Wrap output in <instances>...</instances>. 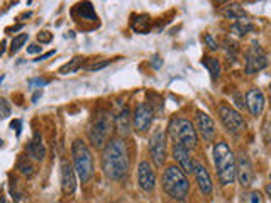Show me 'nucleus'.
Wrapping results in <instances>:
<instances>
[{
    "label": "nucleus",
    "instance_id": "obj_3",
    "mask_svg": "<svg viewBox=\"0 0 271 203\" xmlns=\"http://www.w3.org/2000/svg\"><path fill=\"white\" fill-rule=\"evenodd\" d=\"M163 190L173 200L185 202L190 193V183L187 174L178 166H168L163 173Z\"/></svg>",
    "mask_w": 271,
    "mask_h": 203
},
{
    "label": "nucleus",
    "instance_id": "obj_14",
    "mask_svg": "<svg viewBox=\"0 0 271 203\" xmlns=\"http://www.w3.org/2000/svg\"><path fill=\"white\" fill-rule=\"evenodd\" d=\"M246 105H248L251 115H261L263 109H265V95H263V92L259 88H251L246 93Z\"/></svg>",
    "mask_w": 271,
    "mask_h": 203
},
{
    "label": "nucleus",
    "instance_id": "obj_23",
    "mask_svg": "<svg viewBox=\"0 0 271 203\" xmlns=\"http://www.w3.org/2000/svg\"><path fill=\"white\" fill-rule=\"evenodd\" d=\"M252 29H254V27H252V24L249 22V20H246V19L237 20V22L234 24L232 27H231V31H232L236 36H244V34L251 33Z\"/></svg>",
    "mask_w": 271,
    "mask_h": 203
},
{
    "label": "nucleus",
    "instance_id": "obj_19",
    "mask_svg": "<svg viewBox=\"0 0 271 203\" xmlns=\"http://www.w3.org/2000/svg\"><path fill=\"white\" fill-rule=\"evenodd\" d=\"M27 152H29V156L36 161H42L46 156V148L44 144H42V139H41V134L36 132L33 141L29 142V146H27Z\"/></svg>",
    "mask_w": 271,
    "mask_h": 203
},
{
    "label": "nucleus",
    "instance_id": "obj_12",
    "mask_svg": "<svg viewBox=\"0 0 271 203\" xmlns=\"http://www.w3.org/2000/svg\"><path fill=\"white\" fill-rule=\"evenodd\" d=\"M59 183H61V191L65 195H73L77 190V176H75V168L66 161H61L59 168Z\"/></svg>",
    "mask_w": 271,
    "mask_h": 203
},
{
    "label": "nucleus",
    "instance_id": "obj_43",
    "mask_svg": "<svg viewBox=\"0 0 271 203\" xmlns=\"http://www.w3.org/2000/svg\"><path fill=\"white\" fill-rule=\"evenodd\" d=\"M270 93H271V85H270Z\"/></svg>",
    "mask_w": 271,
    "mask_h": 203
},
{
    "label": "nucleus",
    "instance_id": "obj_24",
    "mask_svg": "<svg viewBox=\"0 0 271 203\" xmlns=\"http://www.w3.org/2000/svg\"><path fill=\"white\" fill-rule=\"evenodd\" d=\"M202 63L207 66V70H209V73H210V76H212V80H217V78H219V74H220V65H219V61H217L215 58H203Z\"/></svg>",
    "mask_w": 271,
    "mask_h": 203
},
{
    "label": "nucleus",
    "instance_id": "obj_20",
    "mask_svg": "<svg viewBox=\"0 0 271 203\" xmlns=\"http://www.w3.org/2000/svg\"><path fill=\"white\" fill-rule=\"evenodd\" d=\"M73 12H80L81 19H87V20H97V14H95L94 7H92L90 2H83V3H78L75 7Z\"/></svg>",
    "mask_w": 271,
    "mask_h": 203
},
{
    "label": "nucleus",
    "instance_id": "obj_21",
    "mask_svg": "<svg viewBox=\"0 0 271 203\" xmlns=\"http://www.w3.org/2000/svg\"><path fill=\"white\" fill-rule=\"evenodd\" d=\"M224 17L226 19H231V20H241V19H246V12L242 10L241 5H237V3H231L229 7H227L226 10H224Z\"/></svg>",
    "mask_w": 271,
    "mask_h": 203
},
{
    "label": "nucleus",
    "instance_id": "obj_37",
    "mask_svg": "<svg viewBox=\"0 0 271 203\" xmlns=\"http://www.w3.org/2000/svg\"><path fill=\"white\" fill-rule=\"evenodd\" d=\"M10 127L12 129H16L17 134H20V120H12V124H10Z\"/></svg>",
    "mask_w": 271,
    "mask_h": 203
},
{
    "label": "nucleus",
    "instance_id": "obj_8",
    "mask_svg": "<svg viewBox=\"0 0 271 203\" xmlns=\"http://www.w3.org/2000/svg\"><path fill=\"white\" fill-rule=\"evenodd\" d=\"M268 66V58L258 44H252L246 51V73L254 74Z\"/></svg>",
    "mask_w": 271,
    "mask_h": 203
},
{
    "label": "nucleus",
    "instance_id": "obj_28",
    "mask_svg": "<svg viewBox=\"0 0 271 203\" xmlns=\"http://www.w3.org/2000/svg\"><path fill=\"white\" fill-rule=\"evenodd\" d=\"M10 115V105L7 103V100L0 98V120L5 119V117Z\"/></svg>",
    "mask_w": 271,
    "mask_h": 203
},
{
    "label": "nucleus",
    "instance_id": "obj_32",
    "mask_svg": "<svg viewBox=\"0 0 271 203\" xmlns=\"http://www.w3.org/2000/svg\"><path fill=\"white\" fill-rule=\"evenodd\" d=\"M249 203H261V193L259 191H252V193H249Z\"/></svg>",
    "mask_w": 271,
    "mask_h": 203
},
{
    "label": "nucleus",
    "instance_id": "obj_25",
    "mask_svg": "<svg viewBox=\"0 0 271 203\" xmlns=\"http://www.w3.org/2000/svg\"><path fill=\"white\" fill-rule=\"evenodd\" d=\"M17 169H19L20 173H22L24 176H27V178L34 176V166L31 165V161L26 158V156H22V158L19 159V163H17Z\"/></svg>",
    "mask_w": 271,
    "mask_h": 203
},
{
    "label": "nucleus",
    "instance_id": "obj_41",
    "mask_svg": "<svg viewBox=\"0 0 271 203\" xmlns=\"http://www.w3.org/2000/svg\"><path fill=\"white\" fill-rule=\"evenodd\" d=\"M39 97H41V92H38V93L34 95V97H33V102H36V100H38Z\"/></svg>",
    "mask_w": 271,
    "mask_h": 203
},
{
    "label": "nucleus",
    "instance_id": "obj_17",
    "mask_svg": "<svg viewBox=\"0 0 271 203\" xmlns=\"http://www.w3.org/2000/svg\"><path fill=\"white\" fill-rule=\"evenodd\" d=\"M173 158H174V161L178 163V168L183 171L185 174H187V173H194L195 163L192 161L190 154H188V151L185 148L174 146V148H173Z\"/></svg>",
    "mask_w": 271,
    "mask_h": 203
},
{
    "label": "nucleus",
    "instance_id": "obj_13",
    "mask_svg": "<svg viewBox=\"0 0 271 203\" xmlns=\"http://www.w3.org/2000/svg\"><path fill=\"white\" fill-rule=\"evenodd\" d=\"M236 169H237L236 180H239L241 186L248 188L249 185L252 183V166H251V161H249V158L246 154H242L236 161Z\"/></svg>",
    "mask_w": 271,
    "mask_h": 203
},
{
    "label": "nucleus",
    "instance_id": "obj_7",
    "mask_svg": "<svg viewBox=\"0 0 271 203\" xmlns=\"http://www.w3.org/2000/svg\"><path fill=\"white\" fill-rule=\"evenodd\" d=\"M219 115H220L222 124L226 126V129L231 130V132L239 134V132H244L246 130V120L237 110L231 109V107H227V105H220Z\"/></svg>",
    "mask_w": 271,
    "mask_h": 203
},
{
    "label": "nucleus",
    "instance_id": "obj_33",
    "mask_svg": "<svg viewBox=\"0 0 271 203\" xmlns=\"http://www.w3.org/2000/svg\"><path fill=\"white\" fill-rule=\"evenodd\" d=\"M109 63L110 61H102V63H97V65H87L85 68H87V70H90V71H95V70H102V68L107 66Z\"/></svg>",
    "mask_w": 271,
    "mask_h": 203
},
{
    "label": "nucleus",
    "instance_id": "obj_40",
    "mask_svg": "<svg viewBox=\"0 0 271 203\" xmlns=\"http://www.w3.org/2000/svg\"><path fill=\"white\" fill-rule=\"evenodd\" d=\"M0 203H9V202H7V198H5V195H3V193H0Z\"/></svg>",
    "mask_w": 271,
    "mask_h": 203
},
{
    "label": "nucleus",
    "instance_id": "obj_10",
    "mask_svg": "<svg viewBox=\"0 0 271 203\" xmlns=\"http://www.w3.org/2000/svg\"><path fill=\"white\" fill-rule=\"evenodd\" d=\"M137 183L142 191L153 193L156 188V173L148 161H141L137 168Z\"/></svg>",
    "mask_w": 271,
    "mask_h": 203
},
{
    "label": "nucleus",
    "instance_id": "obj_15",
    "mask_svg": "<svg viewBox=\"0 0 271 203\" xmlns=\"http://www.w3.org/2000/svg\"><path fill=\"white\" fill-rule=\"evenodd\" d=\"M197 129L203 137V141L210 142V141H213V137H215V124H213V120L210 119L209 113H205V112L197 113Z\"/></svg>",
    "mask_w": 271,
    "mask_h": 203
},
{
    "label": "nucleus",
    "instance_id": "obj_9",
    "mask_svg": "<svg viewBox=\"0 0 271 203\" xmlns=\"http://www.w3.org/2000/svg\"><path fill=\"white\" fill-rule=\"evenodd\" d=\"M149 152H151L153 163L158 168H161L166 161V141H165V132L163 130H156L151 135L149 141Z\"/></svg>",
    "mask_w": 271,
    "mask_h": 203
},
{
    "label": "nucleus",
    "instance_id": "obj_27",
    "mask_svg": "<svg viewBox=\"0 0 271 203\" xmlns=\"http://www.w3.org/2000/svg\"><path fill=\"white\" fill-rule=\"evenodd\" d=\"M27 37H29V34H19V36H16V37L12 39V42H10V53L14 55V53L19 51V49L27 42Z\"/></svg>",
    "mask_w": 271,
    "mask_h": 203
},
{
    "label": "nucleus",
    "instance_id": "obj_38",
    "mask_svg": "<svg viewBox=\"0 0 271 203\" xmlns=\"http://www.w3.org/2000/svg\"><path fill=\"white\" fill-rule=\"evenodd\" d=\"M153 66H155V68H159V66H161V61H159L158 56H153Z\"/></svg>",
    "mask_w": 271,
    "mask_h": 203
},
{
    "label": "nucleus",
    "instance_id": "obj_16",
    "mask_svg": "<svg viewBox=\"0 0 271 203\" xmlns=\"http://www.w3.org/2000/svg\"><path fill=\"white\" fill-rule=\"evenodd\" d=\"M194 174L197 178V185L200 188V191L203 195H210L212 193V180H210V174L207 168L200 163H195V168H194Z\"/></svg>",
    "mask_w": 271,
    "mask_h": 203
},
{
    "label": "nucleus",
    "instance_id": "obj_22",
    "mask_svg": "<svg viewBox=\"0 0 271 203\" xmlns=\"http://www.w3.org/2000/svg\"><path fill=\"white\" fill-rule=\"evenodd\" d=\"M133 29L139 34H146L149 31V17L148 16H136L133 20Z\"/></svg>",
    "mask_w": 271,
    "mask_h": 203
},
{
    "label": "nucleus",
    "instance_id": "obj_18",
    "mask_svg": "<svg viewBox=\"0 0 271 203\" xmlns=\"http://www.w3.org/2000/svg\"><path fill=\"white\" fill-rule=\"evenodd\" d=\"M114 124H116V129L117 132H119L122 137H126V135L131 134V126H133V117H131V112L127 107H124L122 110H120L119 113L116 115V119H114Z\"/></svg>",
    "mask_w": 271,
    "mask_h": 203
},
{
    "label": "nucleus",
    "instance_id": "obj_35",
    "mask_svg": "<svg viewBox=\"0 0 271 203\" xmlns=\"http://www.w3.org/2000/svg\"><path fill=\"white\" fill-rule=\"evenodd\" d=\"M42 51V48L39 44H31L29 48H27V53L29 55H36V53H41Z\"/></svg>",
    "mask_w": 271,
    "mask_h": 203
},
{
    "label": "nucleus",
    "instance_id": "obj_4",
    "mask_svg": "<svg viewBox=\"0 0 271 203\" xmlns=\"http://www.w3.org/2000/svg\"><path fill=\"white\" fill-rule=\"evenodd\" d=\"M168 132L170 137L173 139L174 146H180V148L194 149L197 148L198 144V135H197V129L195 126L187 119H173L168 126Z\"/></svg>",
    "mask_w": 271,
    "mask_h": 203
},
{
    "label": "nucleus",
    "instance_id": "obj_26",
    "mask_svg": "<svg viewBox=\"0 0 271 203\" xmlns=\"http://www.w3.org/2000/svg\"><path fill=\"white\" fill-rule=\"evenodd\" d=\"M81 61H83V58H80V56H77V58H73L70 63H66L65 66H61V68H59V73H61V74L73 73V71H77L78 68L81 66Z\"/></svg>",
    "mask_w": 271,
    "mask_h": 203
},
{
    "label": "nucleus",
    "instance_id": "obj_30",
    "mask_svg": "<svg viewBox=\"0 0 271 203\" xmlns=\"http://www.w3.org/2000/svg\"><path fill=\"white\" fill-rule=\"evenodd\" d=\"M203 42H205L207 46H209L212 51H217L219 49V44H217L215 41H213V37H212V34H205L203 36Z\"/></svg>",
    "mask_w": 271,
    "mask_h": 203
},
{
    "label": "nucleus",
    "instance_id": "obj_5",
    "mask_svg": "<svg viewBox=\"0 0 271 203\" xmlns=\"http://www.w3.org/2000/svg\"><path fill=\"white\" fill-rule=\"evenodd\" d=\"M71 154H73L75 171L80 176L81 183H87L94 174V158L90 149L81 139H75L71 144Z\"/></svg>",
    "mask_w": 271,
    "mask_h": 203
},
{
    "label": "nucleus",
    "instance_id": "obj_11",
    "mask_svg": "<svg viewBox=\"0 0 271 203\" xmlns=\"http://www.w3.org/2000/svg\"><path fill=\"white\" fill-rule=\"evenodd\" d=\"M153 117H155V112H153L151 107L148 103H139L133 115V124L137 132H146L149 129V126L153 124Z\"/></svg>",
    "mask_w": 271,
    "mask_h": 203
},
{
    "label": "nucleus",
    "instance_id": "obj_1",
    "mask_svg": "<svg viewBox=\"0 0 271 203\" xmlns=\"http://www.w3.org/2000/svg\"><path fill=\"white\" fill-rule=\"evenodd\" d=\"M129 152L122 139H112L107 142L102 152V169L107 178L114 181H122L129 174Z\"/></svg>",
    "mask_w": 271,
    "mask_h": 203
},
{
    "label": "nucleus",
    "instance_id": "obj_31",
    "mask_svg": "<svg viewBox=\"0 0 271 203\" xmlns=\"http://www.w3.org/2000/svg\"><path fill=\"white\" fill-rule=\"evenodd\" d=\"M48 85V80H42V78H34V80H29V87L34 90V87H44Z\"/></svg>",
    "mask_w": 271,
    "mask_h": 203
},
{
    "label": "nucleus",
    "instance_id": "obj_36",
    "mask_svg": "<svg viewBox=\"0 0 271 203\" xmlns=\"http://www.w3.org/2000/svg\"><path fill=\"white\" fill-rule=\"evenodd\" d=\"M53 55H55V51H49V53H46V55H42V56H39V58H36L34 61H36V63H39V61H42V59H48V58H51Z\"/></svg>",
    "mask_w": 271,
    "mask_h": 203
},
{
    "label": "nucleus",
    "instance_id": "obj_42",
    "mask_svg": "<svg viewBox=\"0 0 271 203\" xmlns=\"http://www.w3.org/2000/svg\"><path fill=\"white\" fill-rule=\"evenodd\" d=\"M2 81H3V76H0V83H2Z\"/></svg>",
    "mask_w": 271,
    "mask_h": 203
},
{
    "label": "nucleus",
    "instance_id": "obj_29",
    "mask_svg": "<svg viewBox=\"0 0 271 203\" xmlns=\"http://www.w3.org/2000/svg\"><path fill=\"white\" fill-rule=\"evenodd\" d=\"M38 41L41 42V44H49V42L53 41V34L49 33V31H41V33L38 34Z\"/></svg>",
    "mask_w": 271,
    "mask_h": 203
},
{
    "label": "nucleus",
    "instance_id": "obj_34",
    "mask_svg": "<svg viewBox=\"0 0 271 203\" xmlns=\"http://www.w3.org/2000/svg\"><path fill=\"white\" fill-rule=\"evenodd\" d=\"M263 134H265L266 142H268V144H271V124H266L265 130H263Z\"/></svg>",
    "mask_w": 271,
    "mask_h": 203
},
{
    "label": "nucleus",
    "instance_id": "obj_44",
    "mask_svg": "<svg viewBox=\"0 0 271 203\" xmlns=\"http://www.w3.org/2000/svg\"><path fill=\"white\" fill-rule=\"evenodd\" d=\"M270 180H271V174H270Z\"/></svg>",
    "mask_w": 271,
    "mask_h": 203
},
{
    "label": "nucleus",
    "instance_id": "obj_39",
    "mask_svg": "<svg viewBox=\"0 0 271 203\" xmlns=\"http://www.w3.org/2000/svg\"><path fill=\"white\" fill-rule=\"evenodd\" d=\"M265 191H266V195H268V198H271V183H270V185H266Z\"/></svg>",
    "mask_w": 271,
    "mask_h": 203
},
{
    "label": "nucleus",
    "instance_id": "obj_2",
    "mask_svg": "<svg viewBox=\"0 0 271 203\" xmlns=\"http://www.w3.org/2000/svg\"><path fill=\"white\" fill-rule=\"evenodd\" d=\"M213 163L217 168V176L222 186H229L236 181V158L227 142L219 141L213 146Z\"/></svg>",
    "mask_w": 271,
    "mask_h": 203
},
{
    "label": "nucleus",
    "instance_id": "obj_6",
    "mask_svg": "<svg viewBox=\"0 0 271 203\" xmlns=\"http://www.w3.org/2000/svg\"><path fill=\"white\" fill-rule=\"evenodd\" d=\"M112 127L114 119L110 112H98L88 126V139H90L92 144L97 149L105 148L110 134H112Z\"/></svg>",
    "mask_w": 271,
    "mask_h": 203
}]
</instances>
